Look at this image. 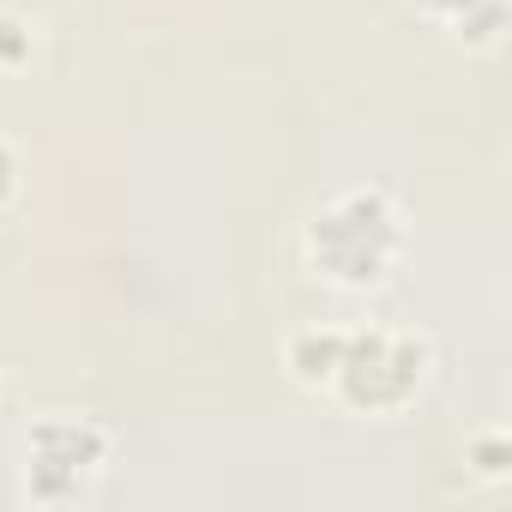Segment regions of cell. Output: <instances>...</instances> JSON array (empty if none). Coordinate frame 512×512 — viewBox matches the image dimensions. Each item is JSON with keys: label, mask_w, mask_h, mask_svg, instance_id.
Instances as JSON below:
<instances>
[{"label": "cell", "mask_w": 512, "mask_h": 512, "mask_svg": "<svg viewBox=\"0 0 512 512\" xmlns=\"http://www.w3.org/2000/svg\"><path fill=\"white\" fill-rule=\"evenodd\" d=\"M404 253V211L380 187L332 193L302 223V260L332 290H380Z\"/></svg>", "instance_id": "obj_1"}, {"label": "cell", "mask_w": 512, "mask_h": 512, "mask_svg": "<svg viewBox=\"0 0 512 512\" xmlns=\"http://www.w3.org/2000/svg\"><path fill=\"white\" fill-rule=\"evenodd\" d=\"M428 368H434L428 338L398 332V326H362L338 338V362L320 392L356 416H398L428 386Z\"/></svg>", "instance_id": "obj_2"}, {"label": "cell", "mask_w": 512, "mask_h": 512, "mask_svg": "<svg viewBox=\"0 0 512 512\" xmlns=\"http://www.w3.org/2000/svg\"><path fill=\"white\" fill-rule=\"evenodd\" d=\"M109 428L91 416H43L25 434V500L31 506H73L109 470Z\"/></svg>", "instance_id": "obj_3"}, {"label": "cell", "mask_w": 512, "mask_h": 512, "mask_svg": "<svg viewBox=\"0 0 512 512\" xmlns=\"http://www.w3.org/2000/svg\"><path fill=\"white\" fill-rule=\"evenodd\" d=\"M422 7L440 25H452L458 37H476V43H488L500 31V0H422Z\"/></svg>", "instance_id": "obj_4"}, {"label": "cell", "mask_w": 512, "mask_h": 512, "mask_svg": "<svg viewBox=\"0 0 512 512\" xmlns=\"http://www.w3.org/2000/svg\"><path fill=\"white\" fill-rule=\"evenodd\" d=\"M31 49H37V31H31V19H19V13H0V67H25V61H31Z\"/></svg>", "instance_id": "obj_5"}, {"label": "cell", "mask_w": 512, "mask_h": 512, "mask_svg": "<svg viewBox=\"0 0 512 512\" xmlns=\"http://www.w3.org/2000/svg\"><path fill=\"white\" fill-rule=\"evenodd\" d=\"M506 464H512L506 434H476V440H470V470H476V476L500 482V476H506Z\"/></svg>", "instance_id": "obj_6"}, {"label": "cell", "mask_w": 512, "mask_h": 512, "mask_svg": "<svg viewBox=\"0 0 512 512\" xmlns=\"http://www.w3.org/2000/svg\"><path fill=\"white\" fill-rule=\"evenodd\" d=\"M19 193V157H13V145L0 139V205H7Z\"/></svg>", "instance_id": "obj_7"}]
</instances>
